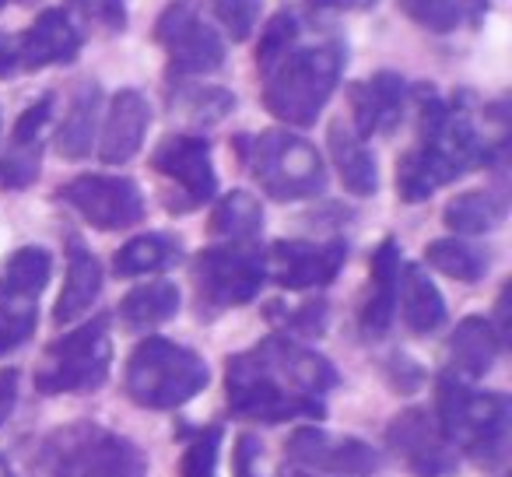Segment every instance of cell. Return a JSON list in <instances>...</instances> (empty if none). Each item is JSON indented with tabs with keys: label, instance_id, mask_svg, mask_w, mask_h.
Instances as JSON below:
<instances>
[{
	"label": "cell",
	"instance_id": "cell-23",
	"mask_svg": "<svg viewBox=\"0 0 512 477\" xmlns=\"http://www.w3.org/2000/svg\"><path fill=\"white\" fill-rule=\"evenodd\" d=\"M397 309L400 320L411 334L425 337L446 323V299L435 288V281L425 274V267L418 264H400V281H397Z\"/></svg>",
	"mask_w": 512,
	"mask_h": 477
},
{
	"label": "cell",
	"instance_id": "cell-37",
	"mask_svg": "<svg viewBox=\"0 0 512 477\" xmlns=\"http://www.w3.org/2000/svg\"><path fill=\"white\" fill-rule=\"evenodd\" d=\"M260 8H264V0H214V15H218L221 29H225L235 43L249 39V32L260 22Z\"/></svg>",
	"mask_w": 512,
	"mask_h": 477
},
{
	"label": "cell",
	"instance_id": "cell-33",
	"mask_svg": "<svg viewBox=\"0 0 512 477\" xmlns=\"http://www.w3.org/2000/svg\"><path fill=\"white\" fill-rule=\"evenodd\" d=\"M397 8L404 11L418 29L432 32V36H449V32H456L463 22L460 0H397Z\"/></svg>",
	"mask_w": 512,
	"mask_h": 477
},
{
	"label": "cell",
	"instance_id": "cell-1",
	"mask_svg": "<svg viewBox=\"0 0 512 477\" xmlns=\"http://www.w3.org/2000/svg\"><path fill=\"white\" fill-rule=\"evenodd\" d=\"M341 386V372L327 355L306 348L288 334L239 351L225 362V400L232 418L285 425V421H323L327 393Z\"/></svg>",
	"mask_w": 512,
	"mask_h": 477
},
{
	"label": "cell",
	"instance_id": "cell-28",
	"mask_svg": "<svg viewBox=\"0 0 512 477\" xmlns=\"http://www.w3.org/2000/svg\"><path fill=\"white\" fill-rule=\"evenodd\" d=\"M442 221H446L449 232L460 235V239H470V235H488L505 221V200L491 190L460 193V197H453L446 204Z\"/></svg>",
	"mask_w": 512,
	"mask_h": 477
},
{
	"label": "cell",
	"instance_id": "cell-2",
	"mask_svg": "<svg viewBox=\"0 0 512 477\" xmlns=\"http://www.w3.org/2000/svg\"><path fill=\"white\" fill-rule=\"evenodd\" d=\"M491 148L477 134L474 120L463 109L449 106L446 120L428 134H418V144L404 151L397 162V193L404 204H421L442 186L456 183L470 169L484 165Z\"/></svg>",
	"mask_w": 512,
	"mask_h": 477
},
{
	"label": "cell",
	"instance_id": "cell-22",
	"mask_svg": "<svg viewBox=\"0 0 512 477\" xmlns=\"http://www.w3.org/2000/svg\"><path fill=\"white\" fill-rule=\"evenodd\" d=\"M327 148L330 162H334L337 176H341L344 190L355 197H372L379 190V165L376 155L369 151V144L355 134L348 120H334L327 130Z\"/></svg>",
	"mask_w": 512,
	"mask_h": 477
},
{
	"label": "cell",
	"instance_id": "cell-4",
	"mask_svg": "<svg viewBox=\"0 0 512 477\" xmlns=\"http://www.w3.org/2000/svg\"><path fill=\"white\" fill-rule=\"evenodd\" d=\"M32 467L39 477H144L148 456L113 428L74 421L39 442Z\"/></svg>",
	"mask_w": 512,
	"mask_h": 477
},
{
	"label": "cell",
	"instance_id": "cell-42",
	"mask_svg": "<svg viewBox=\"0 0 512 477\" xmlns=\"http://www.w3.org/2000/svg\"><path fill=\"white\" fill-rule=\"evenodd\" d=\"M386 379H390V386L397 393H414L425 383V369H421L411 355H393L390 362H386Z\"/></svg>",
	"mask_w": 512,
	"mask_h": 477
},
{
	"label": "cell",
	"instance_id": "cell-12",
	"mask_svg": "<svg viewBox=\"0 0 512 477\" xmlns=\"http://www.w3.org/2000/svg\"><path fill=\"white\" fill-rule=\"evenodd\" d=\"M151 169L176 186L179 200L169 211H197L218 193V172H214L211 144L200 134H169L151 151Z\"/></svg>",
	"mask_w": 512,
	"mask_h": 477
},
{
	"label": "cell",
	"instance_id": "cell-40",
	"mask_svg": "<svg viewBox=\"0 0 512 477\" xmlns=\"http://www.w3.org/2000/svg\"><path fill=\"white\" fill-rule=\"evenodd\" d=\"M67 4H74L88 22H95L106 32L127 29V8H123V0H67Z\"/></svg>",
	"mask_w": 512,
	"mask_h": 477
},
{
	"label": "cell",
	"instance_id": "cell-21",
	"mask_svg": "<svg viewBox=\"0 0 512 477\" xmlns=\"http://www.w3.org/2000/svg\"><path fill=\"white\" fill-rule=\"evenodd\" d=\"M102 281H106V274H102L99 257H95L81 239H71V243H67V278H64V288H60L57 306H53V323H57V327L78 323L81 316L99 302Z\"/></svg>",
	"mask_w": 512,
	"mask_h": 477
},
{
	"label": "cell",
	"instance_id": "cell-17",
	"mask_svg": "<svg viewBox=\"0 0 512 477\" xmlns=\"http://www.w3.org/2000/svg\"><path fill=\"white\" fill-rule=\"evenodd\" d=\"M151 127V106L137 88H120L109 99V109L102 116V130L95 151L106 165H127L144 148V137Z\"/></svg>",
	"mask_w": 512,
	"mask_h": 477
},
{
	"label": "cell",
	"instance_id": "cell-39",
	"mask_svg": "<svg viewBox=\"0 0 512 477\" xmlns=\"http://www.w3.org/2000/svg\"><path fill=\"white\" fill-rule=\"evenodd\" d=\"M50 116H53V95H43V99H36L32 106H25V113L18 116L15 127H11V144L43 141L46 127H50Z\"/></svg>",
	"mask_w": 512,
	"mask_h": 477
},
{
	"label": "cell",
	"instance_id": "cell-31",
	"mask_svg": "<svg viewBox=\"0 0 512 477\" xmlns=\"http://www.w3.org/2000/svg\"><path fill=\"white\" fill-rule=\"evenodd\" d=\"M53 278V257L43 246H22L8 257L4 264V274H0V288L15 295H29V299H39L43 288L50 285Z\"/></svg>",
	"mask_w": 512,
	"mask_h": 477
},
{
	"label": "cell",
	"instance_id": "cell-35",
	"mask_svg": "<svg viewBox=\"0 0 512 477\" xmlns=\"http://www.w3.org/2000/svg\"><path fill=\"white\" fill-rule=\"evenodd\" d=\"M295 39H299V18H295L292 11H278V15L264 25V32H260V43H256V71L260 74L271 71V67L292 50Z\"/></svg>",
	"mask_w": 512,
	"mask_h": 477
},
{
	"label": "cell",
	"instance_id": "cell-26",
	"mask_svg": "<svg viewBox=\"0 0 512 477\" xmlns=\"http://www.w3.org/2000/svg\"><path fill=\"white\" fill-rule=\"evenodd\" d=\"M264 232V204L249 190H232L214 200L211 235L221 243H256Z\"/></svg>",
	"mask_w": 512,
	"mask_h": 477
},
{
	"label": "cell",
	"instance_id": "cell-13",
	"mask_svg": "<svg viewBox=\"0 0 512 477\" xmlns=\"http://www.w3.org/2000/svg\"><path fill=\"white\" fill-rule=\"evenodd\" d=\"M155 39L169 57V71L176 78H204L225 64L221 36L190 4H169L155 25Z\"/></svg>",
	"mask_w": 512,
	"mask_h": 477
},
{
	"label": "cell",
	"instance_id": "cell-16",
	"mask_svg": "<svg viewBox=\"0 0 512 477\" xmlns=\"http://www.w3.org/2000/svg\"><path fill=\"white\" fill-rule=\"evenodd\" d=\"M351 127L362 141L376 134H390L400 127L407 109V81L393 71H379L372 78L351 85Z\"/></svg>",
	"mask_w": 512,
	"mask_h": 477
},
{
	"label": "cell",
	"instance_id": "cell-32",
	"mask_svg": "<svg viewBox=\"0 0 512 477\" xmlns=\"http://www.w3.org/2000/svg\"><path fill=\"white\" fill-rule=\"evenodd\" d=\"M36 323H39V299L0 288V358L22 348L36 334Z\"/></svg>",
	"mask_w": 512,
	"mask_h": 477
},
{
	"label": "cell",
	"instance_id": "cell-45",
	"mask_svg": "<svg viewBox=\"0 0 512 477\" xmlns=\"http://www.w3.org/2000/svg\"><path fill=\"white\" fill-rule=\"evenodd\" d=\"M0 477H18L15 470H11V463L4 460V456H0Z\"/></svg>",
	"mask_w": 512,
	"mask_h": 477
},
{
	"label": "cell",
	"instance_id": "cell-5",
	"mask_svg": "<svg viewBox=\"0 0 512 477\" xmlns=\"http://www.w3.org/2000/svg\"><path fill=\"white\" fill-rule=\"evenodd\" d=\"M344 57L334 46H292L271 71H264V106L288 130H306L320 120L341 81Z\"/></svg>",
	"mask_w": 512,
	"mask_h": 477
},
{
	"label": "cell",
	"instance_id": "cell-41",
	"mask_svg": "<svg viewBox=\"0 0 512 477\" xmlns=\"http://www.w3.org/2000/svg\"><path fill=\"white\" fill-rule=\"evenodd\" d=\"M232 467H235V477H264V446H260L256 435L242 432L239 439H235Z\"/></svg>",
	"mask_w": 512,
	"mask_h": 477
},
{
	"label": "cell",
	"instance_id": "cell-10",
	"mask_svg": "<svg viewBox=\"0 0 512 477\" xmlns=\"http://www.w3.org/2000/svg\"><path fill=\"white\" fill-rule=\"evenodd\" d=\"M285 456L306 474L372 477L383 467V453L358 435H337L320 425H299L285 442Z\"/></svg>",
	"mask_w": 512,
	"mask_h": 477
},
{
	"label": "cell",
	"instance_id": "cell-19",
	"mask_svg": "<svg viewBox=\"0 0 512 477\" xmlns=\"http://www.w3.org/2000/svg\"><path fill=\"white\" fill-rule=\"evenodd\" d=\"M498 355H502V334H498L495 320H488V316H463L453 334H449V372L467 379V383L488 376L495 369Z\"/></svg>",
	"mask_w": 512,
	"mask_h": 477
},
{
	"label": "cell",
	"instance_id": "cell-47",
	"mask_svg": "<svg viewBox=\"0 0 512 477\" xmlns=\"http://www.w3.org/2000/svg\"><path fill=\"white\" fill-rule=\"evenodd\" d=\"M4 4H8V0H0V8H4Z\"/></svg>",
	"mask_w": 512,
	"mask_h": 477
},
{
	"label": "cell",
	"instance_id": "cell-7",
	"mask_svg": "<svg viewBox=\"0 0 512 477\" xmlns=\"http://www.w3.org/2000/svg\"><path fill=\"white\" fill-rule=\"evenodd\" d=\"M242 165L256 186L271 200L292 204V200L320 197L327 190V162L316 151L313 141L302 134H292L288 127L260 130L253 137H239L235 141Z\"/></svg>",
	"mask_w": 512,
	"mask_h": 477
},
{
	"label": "cell",
	"instance_id": "cell-9",
	"mask_svg": "<svg viewBox=\"0 0 512 477\" xmlns=\"http://www.w3.org/2000/svg\"><path fill=\"white\" fill-rule=\"evenodd\" d=\"M190 281L197 292L200 316H218L239 309L267 285V253L253 243L207 246L193 257Z\"/></svg>",
	"mask_w": 512,
	"mask_h": 477
},
{
	"label": "cell",
	"instance_id": "cell-24",
	"mask_svg": "<svg viewBox=\"0 0 512 477\" xmlns=\"http://www.w3.org/2000/svg\"><path fill=\"white\" fill-rule=\"evenodd\" d=\"M99 120H102V88L95 81H85L74 92L64 123L57 130V151L67 162H81V158L92 155L95 141H99Z\"/></svg>",
	"mask_w": 512,
	"mask_h": 477
},
{
	"label": "cell",
	"instance_id": "cell-38",
	"mask_svg": "<svg viewBox=\"0 0 512 477\" xmlns=\"http://www.w3.org/2000/svg\"><path fill=\"white\" fill-rule=\"evenodd\" d=\"M327 302L316 299V302H302L299 309H288L285 320H281V330H285L288 337H316L327 330Z\"/></svg>",
	"mask_w": 512,
	"mask_h": 477
},
{
	"label": "cell",
	"instance_id": "cell-11",
	"mask_svg": "<svg viewBox=\"0 0 512 477\" xmlns=\"http://www.w3.org/2000/svg\"><path fill=\"white\" fill-rule=\"evenodd\" d=\"M57 197L99 232H123L144 221V193L130 176L85 172L60 186Z\"/></svg>",
	"mask_w": 512,
	"mask_h": 477
},
{
	"label": "cell",
	"instance_id": "cell-3",
	"mask_svg": "<svg viewBox=\"0 0 512 477\" xmlns=\"http://www.w3.org/2000/svg\"><path fill=\"white\" fill-rule=\"evenodd\" d=\"M435 421L449 446L481 467L502 463L509 446L512 404L505 393H481L467 379L442 372L435 379Z\"/></svg>",
	"mask_w": 512,
	"mask_h": 477
},
{
	"label": "cell",
	"instance_id": "cell-27",
	"mask_svg": "<svg viewBox=\"0 0 512 477\" xmlns=\"http://www.w3.org/2000/svg\"><path fill=\"white\" fill-rule=\"evenodd\" d=\"M179 260V239L165 232H144L123 243L113 257L116 278H148Z\"/></svg>",
	"mask_w": 512,
	"mask_h": 477
},
{
	"label": "cell",
	"instance_id": "cell-15",
	"mask_svg": "<svg viewBox=\"0 0 512 477\" xmlns=\"http://www.w3.org/2000/svg\"><path fill=\"white\" fill-rule=\"evenodd\" d=\"M267 253V278L278 281L285 292H309L327 288L341 274L348 260V243H306V239H278Z\"/></svg>",
	"mask_w": 512,
	"mask_h": 477
},
{
	"label": "cell",
	"instance_id": "cell-14",
	"mask_svg": "<svg viewBox=\"0 0 512 477\" xmlns=\"http://www.w3.org/2000/svg\"><path fill=\"white\" fill-rule=\"evenodd\" d=\"M386 446L411 470V477H453L460 470V453L449 446L439 421L425 407H407L386 425Z\"/></svg>",
	"mask_w": 512,
	"mask_h": 477
},
{
	"label": "cell",
	"instance_id": "cell-30",
	"mask_svg": "<svg viewBox=\"0 0 512 477\" xmlns=\"http://www.w3.org/2000/svg\"><path fill=\"white\" fill-rule=\"evenodd\" d=\"M169 106L190 127H214L235 109V95L218 85H176Z\"/></svg>",
	"mask_w": 512,
	"mask_h": 477
},
{
	"label": "cell",
	"instance_id": "cell-18",
	"mask_svg": "<svg viewBox=\"0 0 512 477\" xmlns=\"http://www.w3.org/2000/svg\"><path fill=\"white\" fill-rule=\"evenodd\" d=\"M81 53V32L71 15L50 8L18 36V71H46L53 64H71Z\"/></svg>",
	"mask_w": 512,
	"mask_h": 477
},
{
	"label": "cell",
	"instance_id": "cell-6",
	"mask_svg": "<svg viewBox=\"0 0 512 477\" xmlns=\"http://www.w3.org/2000/svg\"><path fill=\"white\" fill-rule=\"evenodd\" d=\"M211 369L193 348L169 337H144L127 358L123 390L144 411H176L207 390Z\"/></svg>",
	"mask_w": 512,
	"mask_h": 477
},
{
	"label": "cell",
	"instance_id": "cell-8",
	"mask_svg": "<svg viewBox=\"0 0 512 477\" xmlns=\"http://www.w3.org/2000/svg\"><path fill=\"white\" fill-rule=\"evenodd\" d=\"M109 369H113V337H109V316L99 313L81 327L67 330L43 351L32 383L43 397L92 393L109 379Z\"/></svg>",
	"mask_w": 512,
	"mask_h": 477
},
{
	"label": "cell",
	"instance_id": "cell-25",
	"mask_svg": "<svg viewBox=\"0 0 512 477\" xmlns=\"http://www.w3.org/2000/svg\"><path fill=\"white\" fill-rule=\"evenodd\" d=\"M116 313H120V323L127 330L148 334V330L162 327V323H169L172 316L179 313V288L165 278L148 281V285H137L123 295Z\"/></svg>",
	"mask_w": 512,
	"mask_h": 477
},
{
	"label": "cell",
	"instance_id": "cell-36",
	"mask_svg": "<svg viewBox=\"0 0 512 477\" xmlns=\"http://www.w3.org/2000/svg\"><path fill=\"white\" fill-rule=\"evenodd\" d=\"M218 453H221V428L211 425L197 432L183 449L179 477H218Z\"/></svg>",
	"mask_w": 512,
	"mask_h": 477
},
{
	"label": "cell",
	"instance_id": "cell-29",
	"mask_svg": "<svg viewBox=\"0 0 512 477\" xmlns=\"http://www.w3.org/2000/svg\"><path fill=\"white\" fill-rule=\"evenodd\" d=\"M425 264L432 271L446 274V278L460 281V285H477V281L488 274L491 257L474 246L470 239H460V235H446V239H432L425 246Z\"/></svg>",
	"mask_w": 512,
	"mask_h": 477
},
{
	"label": "cell",
	"instance_id": "cell-34",
	"mask_svg": "<svg viewBox=\"0 0 512 477\" xmlns=\"http://www.w3.org/2000/svg\"><path fill=\"white\" fill-rule=\"evenodd\" d=\"M43 169V141L32 144H8L0 155V186L4 190H29Z\"/></svg>",
	"mask_w": 512,
	"mask_h": 477
},
{
	"label": "cell",
	"instance_id": "cell-44",
	"mask_svg": "<svg viewBox=\"0 0 512 477\" xmlns=\"http://www.w3.org/2000/svg\"><path fill=\"white\" fill-rule=\"evenodd\" d=\"M316 8H362L365 0H313Z\"/></svg>",
	"mask_w": 512,
	"mask_h": 477
},
{
	"label": "cell",
	"instance_id": "cell-43",
	"mask_svg": "<svg viewBox=\"0 0 512 477\" xmlns=\"http://www.w3.org/2000/svg\"><path fill=\"white\" fill-rule=\"evenodd\" d=\"M18 369H0V428L8 425V418L18 407Z\"/></svg>",
	"mask_w": 512,
	"mask_h": 477
},
{
	"label": "cell",
	"instance_id": "cell-46",
	"mask_svg": "<svg viewBox=\"0 0 512 477\" xmlns=\"http://www.w3.org/2000/svg\"><path fill=\"white\" fill-rule=\"evenodd\" d=\"M281 477H316V474H306V470L295 467V470H285V474H281Z\"/></svg>",
	"mask_w": 512,
	"mask_h": 477
},
{
	"label": "cell",
	"instance_id": "cell-20",
	"mask_svg": "<svg viewBox=\"0 0 512 477\" xmlns=\"http://www.w3.org/2000/svg\"><path fill=\"white\" fill-rule=\"evenodd\" d=\"M397 281H400V243L397 239H383L369 260V299L362 306V334L365 337H383L393 327L397 316Z\"/></svg>",
	"mask_w": 512,
	"mask_h": 477
}]
</instances>
